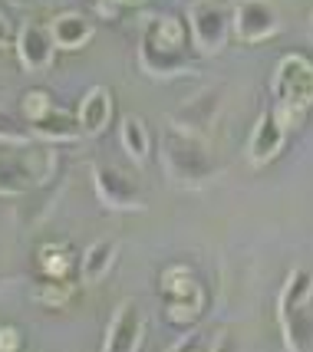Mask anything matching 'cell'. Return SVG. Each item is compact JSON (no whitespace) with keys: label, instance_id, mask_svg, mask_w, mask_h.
<instances>
[{"label":"cell","instance_id":"1","mask_svg":"<svg viewBox=\"0 0 313 352\" xmlns=\"http://www.w3.org/2000/svg\"><path fill=\"white\" fill-rule=\"evenodd\" d=\"M188 40H191V30L178 16H169V14L152 16L139 36L142 73L155 79H175L191 73L195 63L188 56Z\"/></svg>","mask_w":313,"mask_h":352},{"label":"cell","instance_id":"2","mask_svg":"<svg viewBox=\"0 0 313 352\" xmlns=\"http://www.w3.org/2000/svg\"><path fill=\"white\" fill-rule=\"evenodd\" d=\"M158 152H162V165H165L169 182L178 188L198 191V188L215 182V175H218V162H215L211 148L204 145V135L185 132L178 125L165 129Z\"/></svg>","mask_w":313,"mask_h":352},{"label":"cell","instance_id":"3","mask_svg":"<svg viewBox=\"0 0 313 352\" xmlns=\"http://www.w3.org/2000/svg\"><path fill=\"white\" fill-rule=\"evenodd\" d=\"M274 109L290 129H297L313 112V63L300 53H287L270 73Z\"/></svg>","mask_w":313,"mask_h":352},{"label":"cell","instance_id":"4","mask_svg":"<svg viewBox=\"0 0 313 352\" xmlns=\"http://www.w3.org/2000/svg\"><path fill=\"white\" fill-rule=\"evenodd\" d=\"M158 296L172 326H195L204 313V283L185 263H172L158 274Z\"/></svg>","mask_w":313,"mask_h":352},{"label":"cell","instance_id":"5","mask_svg":"<svg viewBox=\"0 0 313 352\" xmlns=\"http://www.w3.org/2000/svg\"><path fill=\"white\" fill-rule=\"evenodd\" d=\"M56 158L47 148L27 145H3V198H23L43 188L53 175Z\"/></svg>","mask_w":313,"mask_h":352},{"label":"cell","instance_id":"6","mask_svg":"<svg viewBox=\"0 0 313 352\" xmlns=\"http://www.w3.org/2000/svg\"><path fill=\"white\" fill-rule=\"evenodd\" d=\"M188 30L202 56H218L235 33V14H228L215 0H195L188 7Z\"/></svg>","mask_w":313,"mask_h":352},{"label":"cell","instance_id":"7","mask_svg":"<svg viewBox=\"0 0 313 352\" xmlns=\"http://www.w3.org/2000/svg\"><path fill=\"white\" fill-rule=\"evenodd\" d=\"M93 188H96V198L102 201L109 211H145L149 201L142 195L139 182L132 175H125L122 168L116 165H93Z\"/></svg>","mask_w":313,"mask_h":352},{"label":"cell","instance_id":"8","mask_svg":"<svg viewBox=\"0 0 313 352\" xmlns=\"http://www.w3.org/2000/svg\"><path fill=\"white\" fill-rule=\"evenodd\" d=\"M235 40L264 43L283 30V16L274 0H237L235 3Z\"/></svg>","mask_w":313,"mask_h":352},{"label":"cell","instance_id":"9","mask_svg":"<svg viewBox=\"0 0 313 352\" xmlns=\"http://www.w3.org/2000/svg\"><path fill=\"white\" fill-rule=\"evenodd\" d=\"M56 50L60 46H56L53 33H50V23L27 20L14 33V53L23 73H47L50 66L56 63Z\"/></svg>","mask_w":313,"mask_h":352},{"label":"cell","instance_id":"10","mask_svg":"<svg viewBox=\"0 0 313 352\" xmlns=\"http://www.w3.org/2000/svg\"><path fill=\"white\" fill-rule=\"evenodd\" d=\"M290 125L277 116V109L270 106L257 116V122L250 129V142H248V162L254 168H267L270 162H277L281 152L287 148V138H290Z\"/></svg>","mask_w":313,"mask_h":352},{"label":"cell","instance_id":"11","mask_svg":"<svg viewBox=\"0 0 313 352\" xmlns=\"http://www.w3.org/2000/svg\"><path fill=\"white\" fill-rule=\"evenodd\" d=\"M145 309L136 300H122L116 313L109 316L106 326V339H102V349L106 352H136L145 339Z\"/></svg>","mask_w":313,"mask_h":352},{"label":"cell","instance_id":"12","mask_svg":"<svg viewBox=\"0 0 313 352\" xmlns=\"http://www.w3.org/2000/svg\"><path fill=\"white\" fill-rule=\"evenodd\" d=\"M221 89H202L198 96L185 99L182 106L172 112V125L185 129V132H195V135H208L215 122L221 116Z\"/></svg>","mask_w":313,"mask_h":352},{"label":"cell","instance_id":"13","mask_svg":"<svg viewBox=\"0 0 313 352\" xmlns=\"http://www.w3.org/2000/svg\"><path fill=\"white\" fill-rule=\"evenodd\" d=\"M30 135L43 145H69V142H83L86 132L79 125V116L66 112V109H53L40 122H30Z\"/></svg>","mask_w":313,"mask_h":352},{"label":"cell","instance_id":"14","mask_svg":"<svg viewBox=\"0 0 313 352\" xmlns=\"http://www.w3.org/2000/svg\"><path fill=\"white\" fill-rule=\"evenodd\" d=\"M76 116H79V125H83L86 138H96L99 132H106V125L112 122L109 86H93V89H86V96L79 99V106H76Z\"/></svg>","mask_w":313,"mask_h":352},{"label":"cell","instance_id":"15","mask_svg":"<svg viewBox=\"0 0 313 352\" xmlns=\"http://www.w3.org/2000/svg\"><path fill=\"white\" fill-rule=\"evenodd\" d=\"M116 261H119V241H116V237H99V241H93V244L86 247L83 261H79L83 283H86V287L102 283V280L112 274Z\"/></svg>","mask_w":313,"mask_h":352},{"label":"cell","instance_id":"16","mask_svg":"<svg viewBox=\"0 0 313 352\" xmlns=\"http://www.w3.org/2000/svg\"><path fill=\"white\" fill-rule=\"evenodd\" d=\"M50 33H53V40L60 50H83V46L93 40V23H89V16L79 14V10H63L50 20Z\"/></svg>","mask_w":313,"mask_h":352},{"label":"cell","instance_id":"17","mask_svg":"<svg viewBox=\"0 0 313 352\" xmlns=\"http://www.w3.org/2000/svg\"><path fill=\"white\" fill-rule=\"evenodd\" d=\"M313 303V270H294L287 276L281 290V303H277V316H294V313H303V309Z\"/></svg>","mask_w":313,"mask_h":352},{"label":"cell","instance_id":"18","mask_svg":"<svg viewBox=\"0 0 313 352\" xmlns=\"http://www.w3.org/2000/svg\"><path fill=\"white\" fill-rule=\"evenodd\" d=\"M119 142H122V152L136 162V165H145L149 155H152V132L142 116H125L122 125H119Z\"/></svg>","mask_w":313,"mask_h":352},{"label":"cell","instance_id":"19","mask_svg":"<svg viewBox=\"0 0 313 352\" xmlns=\"http://www.w3.org/2000/svg\"><path fill=\"white\" fill-rule=\"evenodd\" d=\"M36 267H40V276L69 280V274H73V250L66 244H43L36 250Z\"/></svg>","mask_w":313,"mask_h":352},{"label":"cell","instance_id":"20","mask_svg":"<svg viewBox=\"0 0 313 352\" xmlns=\"http://www.w3.org/2000/svg\"><path fill=\"white\" fill-rule=\"evenodd\" d=\"M281 336H283V346L290 352L310 349L313 346V320H307V309H303V313H294V316H283Z\"/></svg>","mask_w":313,"mask_h":352},{"label":"cell","instance_id":"21","mask_svg":"<svg viewBox=\"0 0 313 352\" xmlns=\"http://www.w3.org/2000/svg\"><path fill=\"white\" fill-rule=\"evenodd\" d=\"M73 293H76V287H73L69 280H53V276H43V280L33 287V300H36L40 307L60 309V307H66V303L73 300Z\"/></svg>","mask_w":313,"mask_h":352},{"label":"cell","instance_id":"22","mask_svg":"<svg viewBox=\"0 0 313 352\" xmlns=\"http://www.w3.org/2000/svg\"><path fill=\"white\" fill-rule=\"evenodd\" d=\"M53 109L56 106H53V99H50L47 89H30V92H23V96H20V116L27 119V125L40 122V119L50 116Z\"/></svg>","mask_w":313,"mask_h":352},{"label":"cell","instance_id":"23","mask_svg":"<svg viewBox=\"0 0 313 352\" xmlns=\"http://www.w3.org/2000/svg\"><path fill=\"white\" fill-rule=\"evenodd\" d=\"M23 346V339L17 336V326H3V333H0V349L3 352H14Z\"/></svg>","mask_w":313,"mask_h":352},{"label":"cell","instance_id":"24","mask_svg":"<svg viewBox=\"0 0 313 352\" xmlns=\"http://www.w3.org/2000/svg\"><path fill=\"white\" fill-rule=\"evenodd\" d=\"M119 3H122L125 10H129V7H139V3H145V0H119Z\"/></svg>","mask_w":313,"mask_h":352},{"label":"cell","instance_id":"25","mask_svg":"<svg viewBox=\"0 0 313 352\" xmlns=\"http://www.w3.org/2000/svg\"><path fill=\"white\" fill-rule=\"evenodd\" d=\"M310 36H313V16H310Z\"/></svg>","mask_w":313,"mask_h":352}]
</instances>
